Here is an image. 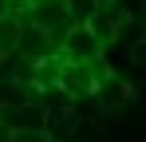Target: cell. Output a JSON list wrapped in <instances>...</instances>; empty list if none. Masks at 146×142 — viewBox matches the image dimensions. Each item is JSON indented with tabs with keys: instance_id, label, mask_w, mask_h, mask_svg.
<instances>
[{
	"instance_id": "cell-1",
	"label": "cell",
	"mask_w": 146,
	"mask_h": 142,
	"mask_svg": "<svg viewBox=\"0 0 146 142\" xmlns=\"http://www.w3.org/2000/svg\"><path fill=\"white\" fill-rule=\"evenodd\" d=\"M99 55H107V44L87 24H75V28H67L59 36V59L63 63H95Z\"/></svg>"
},
{
	"instance_id": "cell-2",
	"label": "cell",
	"mask_w": 146,
	"mask_h": 142,
	"mask_svg": "<svg viewBox=\"0 0 146 142\" xmlns=\"http://www.w3.org/2000/svg\"><path fill=\"white\" fill-rule=\"evenodd\" d=\"M99 87L95 79V67L91 63H63V75H59V91L67 95L71 103H79V99H91Z\"/></svg>"
},
{
	"instance_id": "cell-3",
	"label": "cell",
	"mask_w": 146,
	"mask_h": 142,
	"mask_svg": "<svg viewBox=\"0 0 146 142\" xmlns=\"http://www.w3.org/2000/svg\"><path fill=\"white\" fill-rule=\"evenodd\" d=\"M95 99H99V111H115V107H122V103L134 99V87H130L122 75H107L95 87Z\"/></svg>"
},
{
	"instance_id": "cell-4",
	"label": "cell",
	"mask_w": 146,
	"mask_h": 142,
	"mask_svg": "<svg viewBox=\"0 0 146 142\" xmlns=\"http://www.w3.org/2000/svg\"><path fill=\"white\" fill-rule=\"evenodd\" d=\"M20 40H24V16H20V12H12V16H4V20H0V51L12 59V55L20 51Z\"/></svg>"
},
{
	"instance_id": "cell-5",
	"label": "cell",
	"mask_w": 146,
	"mask_h": 142,
	"mask_svg": "<svg viewBox=\"0 0 146 142\" xmlns=\"http://www.w3.org/2000/svg\"><path fill=\"white\" fill-rule=\"evenodd\" d=\"M95 8H99V0H63V12H67V24H87L91 16H95Z\"/></svg>"
},
{
	"instance_id": "cell-6",
	"label": "cell",
	"mask_w": 146,
	"mask_h": 142,
	"mask_svg": "<svg viewBox=\"0 0 146 142\" xmlns=\"http://www.w3.org/2000/svg\"><path fill=\"white\" fill-rule=\"evenodd\" d=\"M8 142H55L48 126H20V130H8Z\"/></svg>"
},
{
	"instance_id": "cell-7",
	"label": "cell",
	"mask_w": 146,
	"mask_h": 142,
	"mask_svg": "<svg viewBox=\"0 0 146 142\" xmlns=\"http://www.w3.org/2000/svg\"><path fill=\"white\" fill-rule=\"evenodd\" d=\"M12 12H16V0H0V20L12 16Z\"/></svg>"
},
{
	"instance_id": "cell-8",
	"label": "cell",
	"mask_w": 146,
	"mask_h": 142,
	"mask_svg": "<svg viewBox=\"0 0 146 142\" xmlns=\"http://www.w3.org/2000/svg\"><path fill=\"white\" fill-rule=\"evenodd\" d=\"M4 75H8V55L0 51V79H4Z\"/></svg>"
}]
</instances>
